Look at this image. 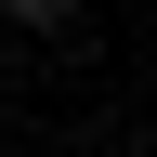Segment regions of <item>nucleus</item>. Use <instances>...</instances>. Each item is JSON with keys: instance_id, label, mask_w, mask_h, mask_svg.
I'll return each mask as SVG.
<instances>
[{"instance_id": "nucleus-1", "label": "nucleus", "mask_w": 157, "mask_h": 157, "mask_svg": "<svg viewBox=\"0 0 157 157\" xmlns=\"http://www.w3.org/2000/svg\"><path fill=\"white\" fill-rule=\"evenodd\" d=\"M66 13H78V0H13V26H66Z\"/></svg>"}]
</instances>
